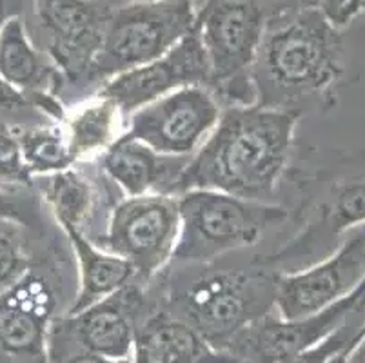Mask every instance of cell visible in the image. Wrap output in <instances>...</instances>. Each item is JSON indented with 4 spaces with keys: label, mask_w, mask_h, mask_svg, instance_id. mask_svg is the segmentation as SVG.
I'll return each mask as SVG.
<instances>
[{
    "label": "cell",
    "mask_w": 365,
    "mask_h": 363,
    "mask_svg": "<svg viewBox=\"0 0 365 363\" xmlns=\"http://www.w3.org/2000/svg\"><path fill=\"white\" fill-rule=\"evenodd\" d=\"M124 118L125 115L113 100L97 93L75 106L71 113L68 111L64 128L75 162L101 158L125 133Z\"/></svg>",
    "instance_id": "cell-20"
},
{
    "label": "cell",
    "mask_w": 365,
    "mask_h": 363,
    "mask_svg": "<svg viewBox=\"0 0 365 363\" xmlns=\"http://www.w3.org/2000/svg\"><path fill=\"white\" fill-rule=\"evenodd\" d=\"M361 307L365 278L351 295L311 316L285 319L273 309L238 331L224 352L238 363H282L320 344Z\"/></svg>",
    "instance_id": "cell-10"
},
{
    "label": "cell",
    "mask_w": 365,
    "mask_h": 363,
    "mask_svg": "<svg viewBox=\"0 0 365 363\" xmlns=\"http://www.w3.org/2000/svg\"><path fill=\"white\" fill-rule=\"evenodd\" d=\"M180 232L173 262L211 264L215 260L258 244L289 211L273 202L244 198L211 189H193L177 196Z\"/></svg>",
    "instance_id": "cell-3"
},
{
    "label": "cell",
    "mask_w": 365,
    "mask_h": 363,
    "mask_svg": "<svg viewBox=\"0 0 365 363\" xmlns=\"http://www.w3.org/2000/svg\"><path fill=\"white\" fill-rule=\"evenodd\" d=\"M29 8L64 84H88L113 4L108 0H29Z\"/></svg>",
    "instance_id": "cell-11"
},
{
    "label": "cell",
    "mask_w": 365,
    "mask_h": 363,
    "mask_svg": "<svg viewBox=\"0 0 365 363\" xmlns=\"http://www.w3.org/2000/svg\"><path fill=\"white\" fill-rule=\"evenodd\" d=\"M9 131L19 140L22 158L33 178L64 171L76 164L62 122H36L24 128H13Z\"/></svg>",
    "instance_id": "cell-22"
},
{
    "label": "cell",
    "mask_w": 365,
    "mask_h": 363,
    "mask_svg": "<svg viewBox=\"0 0 365 363\" xmlns=\"http://www.w3.org/2000/svg\"><path fill=\"white\" fill-rule=\"evenodd\" d=\"M345 362L347 363H365V327L358 339L345 352Z\"/></svg>",
    "instance_id": "cell-31"
},
{
    "label": "cell",
    "mask_w": 365,
    "mask_h": 363,
    "mask_svg": "<svg viewBox=\"0 0 365 363\" xmlns=\"http://www.w3.org/2000/svg\"><path fill=\"white\" fill-rule=\"evenodd\" d=\"M64 363H133V358H104V356H95V354H81L75 356L71 359H66Z\"/></svg>",
    "instance_id": "cell-32"
},
{
    "label": "cell",
    "mask_w": 365,
    "mask_h": 363,
    "mask_svg": "<svg viewBox=\"0 0 365 363\" xmlns=\"http://www.w3.org/2000/svg\"><path fill=\"white\" fill-rule=\"evenodd\" d=\"M277 272L267 269L205 271L169 292L164 309L224 351L238 331L274 309Z\"/></svg>",
    "instance_id": "cell-4"
},
{
    "label": "cell",
    "mask_w": 365,
    "mask_h": 363,
    "mask_svg": "<svg viewBox=\"0 0 365 363\" xmlns=\"http://www.w3.org/2000/svg\"><path fill=\"white\" fill-rule=\"evenodd\" d=\"M0 129H8V128H6V126H4V122H2V120H0Z\"/></svg>",
    "instance_id": "cell-36"
},
{
    "label": "cell",
    "mask_w": 365,
    "mask_h": 363,
    "mask_svg": "<svg viewBox=\"0 0 365 363\" xmlns=\"http://www.w3.org/2000/svg\"><path fill=\"white\" fill-rule=\"evenodd\" d=\"M29 115H41V113H36L24 91L0 76V120L4 122L6 128H22L26 126L24 118Z\"/></svg>",
    "instance_id": "cell-26"
},
{
    "label": "cell",
    "mask_w": 365,
    "mask_h": 363,
    "mask_svg": "<svg viewBox=\"0 0 365 363\" xmlns=\"http://www.w3.org/2000/svg\"><path fill=\"white\" fill-rule=\"evenodd\" d=\"M364 278L365 229H358L311 267L277 275L274 311L285 319L311 316L351 295Z\"/></svg>",
    "instance_id": "cell-13"
},
{
    "label": "cell",
    "mask_w": 365,
    "mask_h": 363,
    "mask_svg": "<svg viewBox=\"0 0 365 363\" xmlns=\"http://www.w3.org/2000/svg\"><path fill=\"white\" fill-rule=\"evenodd\" d=\"M349 349V347H347ZM347 349H345V351H341V352H338L336 356H333V358L329 359V363H347L345 362V352H347Z\"/></svg>",
    "instance_id": "cell-35"
},
{
    "label": "cell",
    "mask_w": 365,
    "mask_h": 363,
    "mask_svg": "<svg viewBox=\"0 0 365 363\" xmlns=\"http://www.w3.org/2000/svg\"><path fill=\"white\" fill-rule=\"evenodd\" d=\"M365 225V173L334 180L325 193L324 200L317 208V218L313 220L293 245L280 252L264 258V262L277 265L282 260L293 256L317 252L324 247L336 244L344 232Z\"/></svg>",
    "instance_id": "cell-16"
},
{
    "label": "cell",
    "mask_w": 365,
    "mask_h": 363,
    "mask_svg": "<svg viewBox=\"0 0 365 363\" xmlns=\"http://www.w3.org/2000/svg\"><path fill=\"white\" fill-rule=\"evenodd\" d=\"M24 227L15 220H0V292L19 282L33 264Z\"/></svg>",
    "instance_id": "cell-23"
},
{
    "label": "cell",
    "mask_w": 365,
    "mask_h": 363,
    "mask_svg": "<svg viewBox=\"0 0 365 363\" xmlns=\"http://www.w3.org/2000/svg\"><path fill=\"white\" fill-rule=\"evenodd\" d=\"M78 271V289L75 292L71 305L66 309V315H73L101 300L117 295L122 289L133 285L137 271L122 256L98 247L84 231L75 227H62Z\"/></svg>",
    "instance_id": "cell-18"
},
{
    "label": "cell",
    "mask_w": 365,
    "mask_h": 363,
    "mask_svg": "<svg viewBox=\"0 0 365 363\" xmlns=\"http://www.w3.org/2000/svg\"><path fill=\"white\" fill-rule=\"evenodd\" d=\"M222 115V104L205 86L180 88L128 116L125 135L168 156L197 153Z\"/></svg>",
    "instance_id": "cell-9"
},
{
    "label": "cell",
    "mask_w": 365,
    "mask_h": 363,
    "mask_svg": "<svg viewBox=\"0 0 365 363\" xmlns=\"http://www.w3.org/2000/svg\"><path fill=\"white\" fill-rule=\"evenodd\" d=\"M0 220H15L21 222L22 225H29L26 208L22 205L21 200L15 198V193H8L0 189Z\"/></svg>",
    "instance_id": "cell-27"
},
{
    "label": "cell",
    "mask_w": 365,
    "mask_h": 363,
    "mask_svg": "<svg viewBox=\"0 0 365 363\" xmlns=\"http://www.w3.org/2000/svg\"><path fill=\"white\" fill-rule=\"evenodd\" d=\"M364 11H365V4H364Z\"/></svg>",
    "instance_id": "cell-37"
},
{
    "label": "cell",
    "mask_w": 365,
    "mask_h": 363,
    "mask_svg": "<svg viewBox=\"0 0 365 363\" xmlns=\"http://www.w3.org/2000/svg\"><path fill=\"white\" fill-rule=\"evenodd\" d=\"M364 4H365V0H354L353 6L347 9V13H345V16H344V28L347 24H351V20L356 19L360 13H364Z\"/></svg>",
    "instance_id": "cell-33"
},
{
    "label": "cell",
    "mask_w": 365,
    "mask_h": 363,
    "mask_svg": "<svg viewBox=\"0 0 365 363\" xmlns=\"http://www.w3.org/2000/svg\"><path fill=\"white\" fill-rule=\"evenodd\" d=\"M41 193L61 229L75 227L84 231L97 200L91 180L84 173L69 168L42 176Z\"/></svg>",
    "instance_id": "cell-21"
},
{
    "label": "cell",
    "mask_w": 365,
    "mask_h": 363,
    "mask_svg": "<svg viewBox=\"0 0 365 363\" xmlns=\"http://www.w3.org/2000/svg\"><path fill=\"white\" fill-rule=\"evenodd\" d=\"M189 86H209V66L195 29L160 58L113 76L97 95L113 100L128 118L153 100Z\"/></svg>",
    "instance_id": "cell-14"
},
{
    "label": "cell",
    "mask_w": 365,
    "mask_h": 363,
    "mask_svg": "<svg viewBox=\"0 0 365 363\" xmlns=\"http://www.w3.org/2000/svg\"><path fill=\"white\" fill-rule=\"evenodd\" d=\"M302 115L260 104L227 106L169 195L211 189L271 202L289 164Z\"/></svg>",
    "instance_id": "cell-1"
},
{
    "label": "cell",
    "mask_w": 365,
    "mask_h": 363,
    "mask_svg": "<svg viewBox=\"0 0 365 363\" xmlns=\"http://www.w3.org/2000/svg\"><path fill=\"white\" fill-rule=\"evenodd\" d=\"M24 0H0V31L11 16L22 15Z\"/></svg>",
    "instance_id": "cell-30"
},
{
    "label": "cell",
    "mask_w": 365,
    "mask_h": 363,
    "mask_svg": "<svg viewBox=\"0 0 365 363\" xmlns=\"http://www.w3.org/2000/svg\"><path fill=\"white\" fill-rule=\"evenodd\" d=\"M31 173L26 168L21 145L9 129H0V189L19 193L33 185Z\"/></svg>",
    "instance_id": "cell-24"
},
{
    "label": "cell",
    "mask_w": 365,
    "mask_h": 363,
    "mask_svg": "<svg viewBox=\"0 0 365 363\" xmlns=\"http://www.w3.org/2000/svg\"><path fill=\"white\" fill-rule=\"evenodd\" d=\"M265 9V15H277V13L293 11L302 8H314L322 6V0H260Z\"/></svg>",
    "instance_id": "cell-28"
},
{
    "label": "cell",
    "mask_w": 365,
    "mask_h": 363,
    "mask_svg": "<svg viewBox=\"0 0 365 363\" xmlns=\"http://www.w3.org/2000/svg\"><path fill=\"white\" fill-rule=\"evenodd\" d=\"M109 4H148V2H168V0H108Z\"/></svg>",
    "instance_id": "cell-34"
},
{
    "label": "cell",
    "mask_w": 365,
    "mask_h": 363,
    "mask_svg": "<svg viewBox=\"0 0 365 363\" xmlns=\"http://www.w3.org/2000/svg\"><path fill=\"white\" fill-rule=\"evenodd\" d=\"M0 76L24 93H58L64 86L51 60L36 48L22 15L11 16L0 31Z\"/></svg>",
    "instance_id": "cell-19"
},
{
    "label": "cell",
    "mask_w": 365,
    "mask_h": 363,
    "mask_svg": "<svg viewBox=\"0 0 365 363\" xmlns=\"http://www.w3.org/2000/svg\"><path fill=\"white\" fill-rule=\"evenodd\" d=\"M58 315V291L49 269L31 264L0 292V363H49L48 332Z\"/></svg>",
    "instance_id": "cell-12"
},
{
    "label": "cell",
    "mask_w": 365,
    "mask_h": 363,
    "mask_svg": "<svg viewBox=\"0 0 365 363\" xmlns=\"http://www.w3.org/2000/svg\"><path fill=\"white\" fill-rule=\"evenodd\" d=\"M191 156H168L153 151L124 133L101 155L102 171L128 196L169 195Z\"/></svg>",
    "instance_id": "cell-17"
},
{
    "label": "cell",
    "mask_w": 365,
    "mask_h": 363,
    "mask_svg": "<svg viewBox=\"0 0 365 363\" xmlns=\"http://www.w3.org/2000/svg\"><path fill=\"white\" fill-rule=\"evenodd\" d=\"M131 358L133 363H238L158 305L137 322Z\"/></svg>",
    "instance_id": "cell-15"
},
{
    "label": "cell",
    "mask_w": 365,
    "mask_h": 363,
    "mask_svg": "<svg viewBox=\"0 0 365 363\" xmlns=\"http://www.w3.org/2000/svg\"><path fill=\"white\" fill-rule=\"evenodd\" d=\"M354 0H322L320 8L324 9L325 15L329 16L334 22V26L338 28H344V16L347 13V9L353 6Z\"/></svg>",
    "instance_id": "cell-29"
},
{
    "label": "cell",
    "mask_w": 365,
    "mask_h": 363,
    "mask_svg": "<svg viewBox=\"0 0 365 363\" xmlns=\"http://www.w3.org/2000/svg\"><path fill=\"white\" fill-rule=\"evenodd\" d=\"M344 75L341 29L320 6L267 16L251 71L255 104L302 111L304 102H317L327 111Z\"/></svg>",
    "instance_id": "cell-2"
},
{
    "label": "cell",
    "mask_w": 365,
    "mask_h": 363,
    "mask_svg": "<svg viewBox=\"0 0 365 363\" xmlns=\"http://www.w3.org/2000/svg\"><path fill=\"white\" fill-rule=\"evenodd\" d=\"M153 307L137 284L73 315L53 319L48 332L49 363H64L81 354L131 358L135 327Z\"/></svg>",
    "instance_id": "cell-8"
},
{
    "label": "cell",
    "mask_w": 365,
    "mask_h": 363,
    "mask_svg": "<svg viewBox=\"0 0 365 363\" xmlns=\"http://www.w3.org/2000/svg\"><path fill=\"white\" fill-rule=\"evenodd\" d=\"M365 327V322L361 324H341L340 327L336 329L334 332H331L327 338H324L320 344L313 345L307 351L300 352V354L293 356V358L285 359L282 363H329V359L333 356H336L338 352L345 351L347 347L354 344L358 339V336L361 334Z\"/></svg>",
    "instance_id": "cell-25"
},
{
    "label": "cell",
    "mask_w": 365,
    "mask_h": 363,
    "mask_svg": "<svg viewBox=\"0 0 365 363\" xmlns=\"http://www.w3.org/2000/svg\"><path fill=\"white\" fill-rule=\"evenodd\" d=\"M195 33L209 66V86L218 102L251 106L257 102L255 56L265 28L260 0H193Z\"/></svg>",
    "instance_id": "cell-5"
},
{
    "label": "cell",
    "mask_w": 365,
    "mask_h": 363,
    "mask_svg": "<svg viewBox=\"0 0 365 363\" xmlns=\"http://www.w3.org/2000/svg\"><path fill=\"white\" fill-rule=\"evenodd\" d=\"M180 232L177 196L149 193L128 196L109 215L98 247L122 256L135 267L140 282L153 280L173 260Z\"/></svg>",
    "instance_id": "cell-7"
},
{
    "label": "cell",
    "mask_w": 365,
    "mask_h": 363,
    "mask_svg": "<svg viewBox=\"0 0 365 363\" xmlns=\"http://www.w3.org/2000/svg\"><path fill=\"white\" fill-rule=\"evenodd\" d=\"M193 29V0L113 6L86 86H102L113 76L160 58Z\"/></svg>",
    "instance_id": "cell-6"
}]
</instances>
